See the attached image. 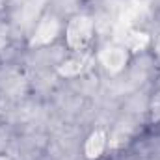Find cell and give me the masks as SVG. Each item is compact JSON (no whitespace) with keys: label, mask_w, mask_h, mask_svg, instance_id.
I'll return each instance as SVG.
<instances>
[{"label":"cell","mask_w":160,"mask_h":160,"mask_svg":"<svg viewBox=\"0 0 160 160\" xmlns=\"http://www.w3.org/2000/svg\"><path fill=\"white\" fill-rule=\"evenodd\" d=\"M147 112H149V125L158 127L160 125V73L157 75V78H155L151 95H149Z\"/></svg>","instance_id":"1"}]
</instances>
